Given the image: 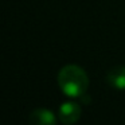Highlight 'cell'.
Returning a JSON list of instances; mask_svg holds the SVG:
<instances>
[{
  "label": "cell",
  "instance_id": "cell-1",
  "mask_svg": "<svg viewBox=\"0 0 125 125\" xmlns=\"http://www.w3.org/2000/svg\"><path fill=\"white\" fill-rule=\"evenodd\" d=\"M58 85L62 93L71 98H79L86 94L89 77L78 65H66L58 73Z\"/></svg>",
  "mask_w": 125,
  "mask_h": 125
},
{
  "label": "cell",
  "instance_id": "cell-2",
  "mask_svg": "<svg viewBox=\"0 0 125 125\" xmlns=\"http://www.w3.org/2000/svg\"><path fill=\"white\" fill-rule=\"evenodd\" d=\"M81 114H82L81 106L77 102H73V101L63 102L58 109V118L65 125H71L74 122H77L81 118Z\"/></svg>",
  "mask_w": 125,
  "mask_h": 125
},
{
  "label": "cell",
  "instance_id": "cell-3",
  "mask_svg": "<svg viewBox=\"0 0 125 125\" xmlns=\"http://www.w3.org/2000/svg\"><path fill=\"white\" fill-rule=\"evenodd\" d=\"M30 122L32 125H55L57 117L46 108H38L30 113Z\"/></svg>",
  "mask_w": 125,
  "mask_h": 125
},
{
  "label": "cell",
  "instance_id": "cell-4",
  "mask_svg": "<svg viewBox=\"0 0 125 125\" xmlns=\"http://www.w3.org/2000/svg\"><path fill=\"white\" fill-rule=\"evenodd\" d=\"M106 82L113 89L125 90V66H117L109 70L106 75Z\"/></svg>",
  "mask_w": 125,
  "mask_h": 125
}]
</instances>
